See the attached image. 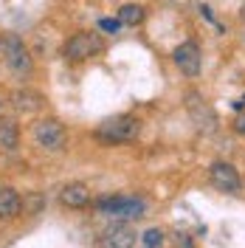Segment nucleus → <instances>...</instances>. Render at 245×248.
Instances as JSON below:
<instances>
[{
  "label": "nucleus",
  "mask_w": 245,
  "mask_h": 248,
  "mask_svg": "<svg viewBox=\"0 0 245 248\" xmlns=\"http://www.w3.org/2000/svg\"><path fill=\"white\" fill-rule=\"evenodd\" d=\"M31 139L46 153H60L68 144V130H65V124L60 119H40L31 127Z\"/></svg>",
  "instance_id": "nucleus-4"
},
{
  "label": "nucleus",
  "mask_w": 245,
  "mask_h": 248,
  "mask_svg": "<svg viewBox=\"0 0 245 248\" xmlns=\"http://www.w3.org/2000/svg\"><path fill=\"white\" fill-rule=\"evenodd\" d=\"M12 108L17 110V113H23V116H31V113H40L43 110V105H46V96L40 91H31V88H17V91H12Z\"/></svg>",
  "instance_id": "nucleus-9"
},
{
  "label": "nucleus",
  "mask_w": 245,
  "mask_h": 248,
  "mask_svg": "<svg viewBox=\"0 0 245 248\" xmlns=\"http://www.w3.org/2000/svg\"><path fill=\"white\" fill-rule=\"evenodd\" d=\"M20 147V127L15 119H0V150L3 153H15Z\"/></svg>",
  "instance_id": "nucleus-13"
},
{
  "label": "nucleus",
  "mask_w": 245,
  "mask_h": 248,
  "mask_svg": "<svg viewBox=\"0 0 245 248\" xmlns=\"http://www.w3.org/2000/svg\"><path fill=\"white\" fill-rule=\"evenodd\" d=\"M240 17H243V20H245V3H243V12H240Z\"/></svg>",
  "instance_id": "nucleus-20"
},
{
  "label": "nucleus",
  "mask_w": 245,
  "mask_h": 248,
  "mask_svg": "<svg viewBox=\"0 0 245 248\" xmlns=\"http://www.w3.org/2000/svg\"><path fill=\"white\" fill-rule=\"evenodd\" d=\"M23 209V198L12 186H0V220H15Z\"/></svg>",
  "instance_id": "nucleus-12"
},
{
  "label": "nucleus",
  "mask_w": 245,
  "mask_h": 248,
  "mask_svg": "<svg viewBox=\"0 0 245 248\" xmlns=\"http://www.w3.org/2000/svg\"><path fill=\"white\" fill-rule=\"evenodd\" d=\"M141 136V119L136 116H113V119H105V122L96 127V139L102 141V144H130V141H136Z\"/></svg>",
  "instance_id": "nucleus-2"
},
{
  "label": "nucleus",
  "mask_w": 245,
  "mask_h": 248,
  "mask_svg": "<svg viewBox=\"0 0 245 248\" xmlns=\"http://www.w3.org/2000/svg\"><path fill=\"white\" fill-rule=\"evenodd\" d=\"M99 26H102V31H110V34H116V31L122 29V20H110V17H105Z\"/></svg>",
  "instance_id": "nucleus-16"
},
{
  "label": "nucleus",
  "mask_w": 245,
  "mask_h": 248,
  "mask_svg": "<svg viewBox=\"0 0 245 248\" xmlns=\"http://www.w3.org/2000/svg\"><path fill=\"white\" fill-rule=\"evenodd\" d=\"M178 243H181V248H195L192 243H189V240H186V237H184V240H178Z\"/></svg>",
  "instance_id": "nucleus-19"
},
{
  "label": "nucleus",
  "mask_w": 245,
  "mask_h": 248,
  "mask_svg": "<svg viewBox=\"0 0 245 248\" xmlns=\"http://www.w3.org/2000/svg\"><path fill=\"white\" fill-rule=\"evenodd\" d=\"M209 178H212V184H214L220 192H231V195H237V192L243 189V178H240V172L234 170L231 164H226V161H214V164L209 167Z\"/></svg>",
  "instance_id": "nucleus-8"
},
{
  "label": "nucleus",
  "mask_w": 245,
  "mask_h": 248,
  "mask_svg": "<svg viewBox=\"0 0 245 248\" xmlns=\"http://www.w3.org/2000/svg\"><path fill=\"white\" fill-rule=\"evenodd\" d=\"M141 246L144 248H161L164 246V232L161 229H147L141 237Z\"/></svg>",
  "instance_id": "nucleus-15"
},
{
  "label": "nucleus",
  "mask_w": 245,
  "mask_h": 248,
  "mask_svg": "<svg viewBox=\"0 0 245 248\" xmlns=\"http://www.w3.org/2000/svg\"><path fill=\"white\" fill-rule=\"evenodd\" d=\"M144 17H147V12H144V6H138V3H127V6L119 9V20H122L124 26H141Z\"/></svg>",
  "instance_id": "nucleus-14"
},
{
  "label": "nucleus",
  "mask_w": 245,
  "mask_h": 248,
  "mask_svg": "<svg viewBox=\"0 0 245 248\" xmlns=\"http://www.w3.org/2000/svg\"><path fill=\"white\" fill-rule=\"evenodd\" d=\"M234 130H237L240 136H245V116H237V119H234Z\"/></svg>",
  "instance_id": "nucleus-17"
},
{
  "label": "nucleus",
  "mask_w": 245,
  "mask_h": 248,
  "mask_svg": "<svg viewBox=\"0 0 245 248\" xmlns=\"http://www.w3.org/2000/svg\"><path fill=\"white\" fill-rule=\"evenodd\" d=\"M60 203L68 206V209H85V206H91V186L82 184V181L65 184L60 189Z\"/></svg>",
  "instance_id": "nucleus-10"
},
{
  "label": "nucleus",
  "mask_w": 245,
  "mask_h": 248,
  "mask_svg": "<svg viewBox=\"0 0 245 248\" xmlns=\"http://www.w3.org/2000/svg\"><path fill=\"white\" fill-rule=\"evenodd\" d=\"M96 209L107 217H116V220H138L147 212V203L141 201V198H122V195H116V198L99 201Z\"/></svg>",
  "instance_id": "nucleus-6"
},
{
  "label": "nucleus",
  "mask_w": 245,
  "mask_h": 248,
  "mask_svg": "<svg viewBox=\"0 0 245 248\" xmlns=\"http://www.w3.org/2000/svg\"><path fill=\"white\" fill-rule=\"evenodd\" d=\"M99 248H136V232L130 226L119 223V226H113V229L102 234Z\"/></svg>",
  "instance_id": "nucleus-11"
},
{
  "label": "nucleus",
  "mask_w": 245,
  "mask_h": 248,
  "mask_svg": "<svg viewBox=\"0 0 245 248\" xmlns=\"http://www.w3.org/2000/svg\"><path fill=\"white\" fill-rule=\"evenodd\" d=\"M234 108H237V110H245V96H243V99H237V102H234Z\"/></svg>",
  "instance_id": "nucleus-18"
},
{
  "label": "nucleus",
  "mask_w": 245,
  "mask_h": 248,
  "mask_svg": "<svg viewBox=\"0 0 245 248\" xmlns=\"http://www.w3.org/2000/svg\"><path fill=\"white\" fill-rule=\"evenodd\" d=\"M0 119H3V102H0Z\"/></svg>",
  "instance_id": "nucleus-21"
},
{
  "label": "nucleus",
  "mask_w": 245,
  "mask_h": 248,
  "mask_svg": "<svg viewBox=\"0 0 245 248\" xmlns=\"http://www.w3.org/2000/svg\"><path fill=\"white\" fill-rule=\"evenodd\" d=\"M172 60H175V65H178L181 74H186L189 79H195L200 74V65H203V54H200L198 43L186 40V43H181V46L172 51Z\"/></svg>",
  "instance_id": "nucleus-7"
},
{
  "label": "nucleus",
  "mask_w": 245,
  "mask_h": 248,
  "mask_svg": "<svg viewBox=\"0 0 245 248\" xmlns=\"http://www.w3.org/2000/svg\"><path fill=\"white\" fill-rule=\"evenodd\" d=\"M0 62L15 74L17 79H29L34 71V60H31L26 43L17 34H3L0 37Z\"/></svg>",
  "instance_id": "nucleus-1"
},
{
  "label": "nucleus",
  "mask_w": 245,
  "mask_h": 248,
  "mask_svg": "<svg viewBox=\"0 0 245 248\" xmlns=\"http://www.w3.org/2000/svg\"><path fill=\"white\" fill-rule=\"evenodd\" d=\"M102 51H105V40L96 31H77L74 37L65 40L62 57H65V62H88Z\"/></svg>",
  "instance_id": "nucleus-3"
},
{
  "label": "nucleus",
  "mask_w": 245,
  "mask_h": 248,
  "mask_svg": "<svg viewBox=\"0 0 245 248\" xmlns=\"http://www.w3.org/2000/svg\"><path fill=\"white\" fill-rule=\"evenodd\" d=\"M186 113H189V119L192 124L198 127V133L203 136H212L217 133V127H220V119H217V110L200 96V93H186Z\"/></svg>",
  "instance_id": "nucleus-5"
}]
</instances>
